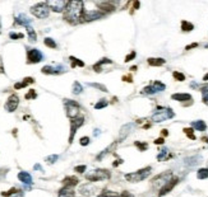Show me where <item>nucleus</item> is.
<instances>
[{
	"instance_id": "obj_1",
	"label": "nucleus",
	"mask_w": 208,
	"mask_h": 197,
	"mask_svg": "<svg viewBox=\"0 0 208 197\" xmlns=\"http://www.w3.org/2000/svg\"><path fill=\"white\" fill-rule=\"evenodd\" d=\"M84 11H83V3L79 0H74V1H69L64 10V19L68 20L69 23H75L82 22Z\"/></svg>"
},
{
	"instance_id": "obj_2",
	"label": "nucleus",
	"mask_w": 208,
	"mask_h": 197,
	"mask_svg": "<svg viewBox=\"0 0 208 197\" xmlns=\"http://www.w3.org/2000/svg\"><path fill=\"white\" fill-rule=\"evenodd\" d=\"M151 170L152 168L151 167H145L143 169H139L137 170L134 173H129V174H125V179L129 182H132V183H137V182L139 181H143L148 177V175L151 174Z\"/></svg>"
},
{
	"instance_id": "obj_3",
	"label": "nucleus",
	"mask_w": 208,
	"mask_h": 197,
	"mask_svg": "<svg viewBox=\"0 0 208 197\" xmlns=\"http://www.w3.org/2000/svg\"><path fill=\"white\" fill-rule=\"evenodd\" d=\"M111 177V173L107 169H96L92 170L88 174H86V178L90 182H99V181H103V179H107Z\"/></svg>"
},
{
	"instance_id": "obj_4",
	"label": "nucleus",
	"mask_w": 208,
	"mask_h": 197,
	"mask_svg": "<svg viewBox=\"0 0 208 197\" xmlns=\"http://www.w3.org/2000/svg\"><path fill=\"white\" fill-rule=\"evenodd\" d=\"M174 116H175V113L172 112L170 108H160L158 111H156V112L152 114L151 120H152L153 122H162L169 118H172Z\"/></svg>"
},
{
	"instance_id": "obj_5",
	"label": "nucleus",
	"mask_w": 208,
	"mask_h": 197,
	"mask_svg": "<svg viewBox=\"0 0 208 197\" xmlns=\"http://www.w3.org/2000/svg\"><path fill=\"white\" fill-rule=\"evenodd\" d=\"M31 13L33 14L35 17H37V18L44 19V18H47V17H49L50 9H49L46 3H38V4L33 5V7L31 8Z\"/></svg>"
},
{
	"instance_id": "obj_6",
	"label": "nucleus",
	"mask_w": 208,
	"mask_h": 197,
	"mask_svg": "<svg viewBox=\"0 0 208 197\" xmlns=\"http://www.w3.org/2000/svg\"><path fill=\"white\" fill-rule=\"evenodd\" d=\"M64 104H65V110H67V116L70 120L77 118L79 113V104L74 101H70V99H64Z\"/></svg>"
},
{
	"instance_id": "obj_7",
	"label": "nucleus",
	"mask_w": 208,
	"mask_h": 197,
	"mask_svg": "<svg viewBox=\"0 0 208 197\" xmlns=\"http://www.w3.org/2000/svg\"><path fill=\"white\" fill-rule=\"evenodd\" d=\"M172 179V173L169 170V172H165V173H161V174L156 175L153 179H152V184L154 187H158V186H165L169 181Z\"/></svg>"
},
{
	"instance_id": "obj_8",
	"label": "nucleus",
	"mask_w": 208,
	"mask_h": 197,
	"mask_svg": "<svg viewBox=\"0 0 208 197\" xmlns=\"http://www.w3.org/2000/svg\"><path fill=\"white\" fill-rule=\"evenodd\" d=\"M46 4L50 10L55 11V13H61V11L65 10L68 3L64 1V0H50V1H46Z\"/></svg>"
},
{
	"instance_id": "obj_9",
	"label": "nucleus",
	"mask_w": 208,
	"mask_h": 197,
	"mask_svg": "<svg viewBox=\"0 0 208 197\" xmlns=\"http://www.w3.org/2000/svg\"><path fill=\"white\" fill-rule=\"evenodd\" d=\"M166 85L162 84L161 81H153L151 85H148V87H145L143 90H142V94H156L158 92H161V90H165Z\"/></svg>"
},
{
	"instance_id": "obj_10",
	"label": "nucleus",
	"mask_w": 208,
	"mask_h": 197,
	"mask_svg": "<svg viewBox=\"0 0 208 197\" xmlns=\"http://www.w3.org/2000/svg\"><path fill=\"white\" fill-rule=\"evenodd\" d=\"M44 55L40 50L37 48H32V50H28L27 51V61L29 64H37L42 60Z\"/></svg>"
},
{
	"instance_id": "obj_11",
	"label": "nucleus",
	"mask_w": 208,
	"mask_h": 197,
	"mask_svg": "<svg viewBox=\"0 0 208 197\" xmlns=\"http://www.w3.org/2000/svg\"><path fill=\"white\" fill-rule=\"evenodd\" d=\"M83 122H84V117H83V116H79V117H77V118L72 120V122H70V136H69V143H72V141H73L74 135H75L77 130H78V128L83 125Z\"/></svg>"
},
{
	"instance_id": "obj_12",
	"label": "nucleus",
	"mask_w": 208,
	"mask_h": 197,
	"mask_svg": "<svg viewBox=\"0 0 208 197\" xmlns=\"http://www.w3.org/2000/svg\"><path fill=\"white\" fill-rule=\"evenodd\" d=\"M18 104H19L18 95H17V94H12V95H9V98H8L4 108L7 110V112H14V111L17 110V107H18Z\"/></svg>"
},
{
	"instance_id": "obj_13",
	"label": "nucleus",
	"mask_w": 208,
	"mask_h": 197,
	"mask_svg": "<svg viewBox=\"0 0 208 197\" xmlns=\"http://www.w3.org/2000/svg\"><path fill=\"white\" fill-rule=\"evenodd\" d=\"M177 182H179V178H177V177H174V178L171 179V181H169L167 183L165 184V186L161 187V190H160L158 196H160V197H162V196H165L166 193H169V192H170V191L172 190V188H174L175 186H176V183H177Z\"/></svg>"
},
{
	"instance_id": "obj_14",
	"label": "nucleus",
	"mask_w": 208,
	"mask_h": 197,
	"mask_svg": "<svg viewBox=\"0 0 208 197\" xmlns=\"http://www.w3.org/2000/svg\"><path fill=\"white\" fill-rule=\"evenodd\" d=\"M103 17V13H101L100 10H90L88 13H84L83 15V20L86 22H92V20H96V19H100Z\"/></svg>"
},
{
	"instance_id": "obj_15",
	"label": "nucleus",
	"mask_w": 208,
	"mask_h": 197,
	"mask_svg": "<svg viewBox=\"0 0 208 197\" xmlns=\"http://www.w3.org/2000/svg\"><path fill=\"white\" fill-rule=\"evenodd\" d=\"M64 66L59 65V66H44L42 69H41V71L44 73V74H61V73H64Z\"/></svg>"
},
{
	"instance_id": "obj_16",
	"label": "nucleus",
	"mask_w": 208,
	"mask_h": 197,
	"mask_svg": "<svg viewBox=\"0 0 208 197\" xmlns=\"http://www.w3.org/2000/svg\"><path fill=\"white\" fill-rule=\"evenodd\" d=\"M133 125L132 123H128V125H124L123 127L120 128V132H119V141H123L125 137L129 135V132L132 131Z\"/></svg>"
},
{
	"instance_id": "obj_17",
	"label": "nucleus",
	"mask_w": 208,
	"mask_h": 197,
	"mask_svg": "<svg viewBox=\"0 0 208 197\" xmlns=\"http://www.w3.org/2000/svg\"><path fill=\"white\" fill-rule=\"evenodd\" d=\"M32 20L28 18L26 14H19L18 17H16V24L18 26H26V27H28L29 24H31Z\"/></svg>"
},
{
	"instance_id": "obj_18",
	"label": "nucleus",
	"mask_w": 208,
	"mask_h": 197,
	"mask_svg": "<svg viewBox=\"0 0 208 197\" xmlns=\"http://www.w3.org/2000/svg\"><path fill=\"white\" fill-rule=\"evenodd\" d=\"M79 183V179L77 178V177H74V175H69V177H65L63 179V184L65 187H74V186H77V184Z\"/></svg>"
},
{
	"instance_id": "obj_19",
	"label": "nucleus",
	"mask_w": 208,
	"mask_h": 197,
	"mask_svg": "<svg viewBox=\"0 0 208 197\" xmlns=\"http://www.w3.org/2000/svg\"><path fill=\"white\" fill-rule=\"evenodd\" d=\"M172 99L175 101H179V102H186V101H192V95L188 93H175L171 95Z\"/></svg>"
},
{
	"instance_id": "obj_20",
	"label": "nucleus",
	"mask_w": 208,
	"mask_h": 197,
	"mask_svg": "<svg viewBox=\"0 0 208 197\" xmlns=\"http://www.w3.org/2000/svg\"><path fill=\"white\" fill-rule=\"evenodd\" d=\"M18 179L22 183H24V184H32V177H31V174L27 172H20L18 173Z\"/></svg>"
},
{
	"instance_id": "obj_21",
	"label": "nucleus",
	"mask_w": 208,
	"mask_h": 197,
	"mask_svg": "<svg viewBox=\"0 0 208 197\" xmlns=\"http://www.w3.org/2000/svg\"><path fill=\"white\" fill-rule=\"evenodd\" d=\"M147 61H148V65L151 66H162L166 63L165 58H160V57H150Z\"/></svg>"
},
{
	"instance_id": "obj_22",
	"label": "nucleus",
	"mask_w": 208,
	"mask_h": 197,
	"mask_svg": "<svg viewBox=\"0 0 208 197\" xmlns=\"http://www.w3.org/2000/svg\"><path fill=\"white\" fill-rule=\"evenodd\" d=\"M35 83V80H33V78H24L23 79V81L22 83H16L14 84V88L16 89H22V88H24V87H27L28 84H33Z\"/></svg>"
},
{
	"instance_id": "obj_23",
	"label": "nucleus",
	"mask_w": 208,
	"mask_h": 197,
	"mask_svg": "<svg viewBox=\"0 0 208 197\" xmlns=\"http://www.w3.org/2000/svg\"><path fill=\"white\" fill-rule=\"evenodd\" d=\"M103 64H112V61L110 60V58H102L101 61H99L97 64H94V65H93V70H94L96 73H101V71H102L101 66H102Z\"/></svg>"
},
{
	"instance_id": "obj_24",
	"label": "nucleus",
	"mask_w": 208,
	"mask_h": 197,
	"mask_svg": "<svg viewBox=\"0 0 208 197\" xmlns=\"http://www.w3.org/2000/svg\"><path fill=\"white\" fill-rule=\"evenodd\" d=\"M192 126H193V128H195V130H198V131L207 130V125L204 121H194V122H192Z\"/></svg>"
},
{
	"instance_id": "obj_25",
	"label": "nucleus",
	"mask_w": 208,
	"mask_h": 197,
	"mask_svg": "<svg viewBox=\"0 0 208 197\" xmlns=\"http://www.w3.org/2000/svg\"><path fill=\"white\" fill-rule=\"evenodd\" d=\"M74 193L75 192H74L73 190L65 187V188H63V190L59 191V197H74Z\"/></svg>"
},
{
	"instance_id": "obj_26",
	"label": "nucleus",
	"mask_w": 208,
	"mask_h": 197,
	"mask_svg": "<svg viewBox=\"0 0 208 197\" xmlns=\"http://www.w3.org/2000/svg\"><path fill=\"white\" fill-rule=\"evenodd\" d=\"M94 190H96V188L92 186L91 183H88V184H84V186L81 187V193H83V195H91V193L94 192Z\"/></svg>"
},
{
	"instance_id": "obj_27",
	"label": "nucleus",
	"mask_w": 208,
	"mask_h": 197,
	"mask_svg": "<svg viewBox=\"0 0 208 197\" xmlns=\"http://www.w3.org/2000/svg\"><path fill=\"white\" fill-rule=\"evenodd\" d=\"M171 155H170V153H169V150L166 148H163L161 151H160V154L157 155V160H160V161H162V160H167L169 158H170Z\"/></svg>"
},
{
	"instance_id": "obj_28",
	"label": "nucleus",
	"mask_w": 208,
	"mask_h": 197,
	"mask_svg": "<svg viewBox=\"0 0 208 197\" xmlns=\"http://www.w3.org/2000/svg\"><path fill=\"white\" fill-rule=\"evenodd\" d=\"M27 28V33H28V40H29V42H36V40H37V34H36V32H35V29L32 28V27H26Z\"/></svg>"
},
{
	"instance_id": "obj_29",
	"label": "nucleus",
	"mask_w": 208,
	"mask_h": 197,
	"mask_svg": "<svg viewBox=\"0 0 208 197\" xmlns=\"http://www.w3.org/2000/svg\"><path fill=\"white\" fill-rule=\"evenodd\" d=\"M193 28H194V26H193L192 23H189L188 20H183V22H181V31L190 32V31H193Z\"/></svg>"
},
{
	"instance_id": "obj_30",
	"label": "nucleus",
	"mask_w": 208,
	"mask_h": 197,
	"mask_svg": "<svg viewBox=\"0 0 208 197\" xmlns=\"http://www.w3.org/2000/svg\"><path fill=\"white\" fill-rule=\"evenodd\" d=\"M197 177H198L199 179H206V178H208V168L199 169L198 173H197Z\"/></svg>"
},
{
	"instance_id": "obj_31",
	"label": "nucleus",
	"mask_w": 208,
	"mask_h": 197,
	"mask_svg": "<svg viewBox=\"0 0 208 197\" xmlns=\"http://www.w3.org/2000/svg\"><path fill=\"white\" fill-rule=\"evenodd\" d=\"M99 7H100V9H102L105 11H114L115 10V8L112 7L111 4H109V3H102V4H100Z\"/></svg>"
},
{
	"instance_id": "obj_32",
	"label": "nucleus",
	"mask_w": 208,
	"mask_h": 197,
	"mask_svg": "<svg viewBox=\"0 0 208 197\" xmlns=\"http://www.w3.org/2000/svg\"><path fill=\"white\" fill-rule=\"evenodd\" d=\"M69 58L73 61V63H72V67H75V66H81V67H83V66H84V63H83L82 60H79V58H75L74 56H70Z\"/></svg>"
},
{
	"instance_id": "obj_33",
	"label": "nucleus",
	"mask_w": 208,
	"mask_h": 197,
	"mask_svg": "<svg viewBox=\"0 0 208 197\" xmlns=\"http://www.w3.org/2000/svg\"><path fill=\"white\" fill-rule=\"evenodd\" d=\"M44 43H45L47 47H50V48H56V46H58L52 38H45V40H44Z\"/></svg>"
},
{
	"instance_id": "obj_34",
	"label": "nucleus",
	"mask_w": 208,
	"mask_h": 197,
	"mask_svg": "<svg viewBox=\"0 0 208 197\" xmlns=\"http://www.w3.org/2000/svg\"><path fill=\"white\" fill-rule=\"evenodd\" d=\"M82 90H83L82 85L79 84L78 81H74V84H73V93L74 94H81Z\"/></svg>"
},
{
	"instance_id": "obj_35",
	"label": "nucleus",
	"mask_w": 208,
	"mask_h": 197,
	"mask_svg": "<svg viewBox=\"0 0 208 197\" xmlns=\"http://www.w3.org/2000/svg\"><path fill=\"white\" fill-rule=\"evenodd\" d=\"M172 76H174V78L176 79L177 81H184V80H185V75H184L183 73L174 71V73H172Z\"/></svg>"
},
{
	"instance_id": "obj_36",
	"label": "nucleus",
	"mask_w": 208,
	"mask_h": 197,
	"mask_svg": "<svg viewBox=\"0 0 208 197\" xmlns=\"http://www.w3.org/2000/svg\"><path fill=\"white\" fill-rule=\"evenodd\" d=\"M107 104H109V102L106 101V99H101L99 103L94 104V108H96V110H101V108H105Z\"/></svg>"
},
{
	"instance_id": "obj_37",
	"label": "nucleus",
	"mask_w": 208,
	"mask_h": 197,
	"mask_svg": "<svg viewBox=\"0 0 208 197\" xmlns=\"http://www.w3.org/2000/svg\"><path fill=\"white\" fill-rule=\"evenodd\" d=\"M97 197H119V193L112 192V191H106V192H103L102 195H100Z\"/></svg>"
},
{
	"instance_id": "obj_38",
	"label": "nucleus",
	"mask_w": 208,
	"mask_h": 197,
	"mask_svg": "<svg viewBox=\"0 0 208 197\" xmlns=\"http://www.w3.org/2000/svg\"><path fill=\"white\" fill-rule=\"evenodd\" d=\"M135 146L139 149L141 151H144V150H147V148H148V145H147V143H139V141H135Z\"/></svg>"
},
{
	"instance_id": "obj_39",
	"label": "nucleus",
	"mask_w": 208,
	"mask_h": 197,
	"mask_svg": "<svg viewBox=\"0 0 208 197\" xmlns=\"http://www.w3.org/2000/svg\"><path fill=\"white\" fill-rule=\"evenodd\" d=\"M58 158H59V157H58L56 154H52V155H49V157H46V158H45V160H46L49 164H54L55 161L58 160Z\"/></svg>"
},
{
	"instance_id": "obj_40",
	"label": "nucleus",
	"mask_w": 208,
	"mask_h": 197,
	"mask_svg": "<svg viewBox=\"0 0 208 197\" xmlns=\"http://www.w3.org/2000/svg\"><path fill=\"white\" fill-rule=\"evenodd\" d=\"M36 97H37V93H36V90H33V89L28 90V93L26 94V99H35Z\"/></svg>"
},
{
	"instance_id": "obj_41",
	"label": "nucleus",
	"mask_w": 208,
	"mask_h": 197,
	"mask_svg": "<svg viewBox=\"0 0 208 197\" xmlns=\"http://www.w3.org/2000/svg\"><path fill=\"white\" fill-rule=\"evenodd\" d=\"M184 132L186 134V136L189 137V139H192V140H195V135L193 134V128H184Z\"/></svg>"
},
{
	"instance_id": "obj_42",
	"label": "nucleus",
	"mask_w": 208,
	"mask_h": 197,
	"mask_svg": "<svg viewBox=\"0 0 208 197\" xmlns=\"http://www.w3.org/2000/svg\"><path fill=\"white\" fill-rule=\"evenodd\" d=\"M90 87H93V88H97V89H101L102 92H107V89H106L105 85H101V84H97V83H91Z\"/></svg>"
},
{
	"instance_id": "obj_43",
	"label": "nucleus",
	"mask_w": 208,
	"mask_h": 197,
	"mask_svg": "<svg viewBox=\"0 0 208 197\" xmlns=\"http://www.w3.org/2000/svg\"><path fill=\"white\" fill-rule=\"evenodd\" d=\"M79 143H81V145H82V146L88 145V144H90V137H88V136H83V137H81Z\"/></svg>"
},
{
	"instance_id": "obj_44",
	"label": "nucleus",
	"mask_w": 208,
	"mask_h": 197,
	"mask_svg": "<svg viewBox=\"0 0 208 197\" xmlns=\"http://www.w3.org/2000/svg\"><path fill=\"white\" fill-rule=\"evenodd\" d=\"M9 37L12 40H19V38H23L24 36H23L22 33H13V32H12V33H9Z\"/></svg>"
},
{
	"instance_id": "obj_45",
	"label": "nucleus",
	"mask_w": 208,
	"mask_h": 197,
	"mask_svg": "<svg viewBox=\"0 0 208 197\" xmlns=\"http://www.w3.org/2000/svg\"><path fill=\"white\" fill-rule=\"evenodd\" d=\"M86 169H87V167L86 165H77L75 168H74V170H75L77 173H84Z\"/></svg>"
},
{
	"instance_id": "obj_46",
	"label": "nucleus",
	"mask_w": 208,
	"mask_h": 197,
	"mask_svg": "<svg viewBox=\"0 0 208 197\" xmlns=\"http://www.w3.org/2000/svg\"><path fill=\"white\" fill-rule=\"evenodd\" d=\"M16 192H17V188H12V190L8 191V192H1V195L4 197H10L13 193H16Z\"/></svg>"
},
{
	"instance_id": "obj_47",
	"label": "nucleus",
	"mask_w": 208,
	"mask_h": 197,
	"mask_svg": "<svg viewBox=\"0 0 208 197\" xmlns=\"http://www.w3.org/2000/svg\"><path fill=\"white\" fill-rule=\"evenodd\" d=\"M134 57H135V52L133 51L132 54H130V55H128V56L125 57V61H126V63H129V61H130V60H133Z\"/></svg>"
},
{
	"instance_id": "obj_48",
	"label": "nucleus",
	"mask_w": 208,
	"mask_h": 197,
	"mask_svg": "<svg viewBox=\"0 0 208 197\" xmlns=\"http://www.w3.org/2000/svg\"><path fill=\"white\" fill-rule=\"evenodd\" d=\"M119 197H134V196H133L132 193H129L128 191H124L123 193H120V195H119Z\"/></svg>"
},
{
	"instance_id": "obj_49",
	"label": "nucleus",
	"mask_w": 208,
	"mask_h": 197,
	"mask_svg": "<svg viewBox=\"0 0 208 197\" xmlns=\"http://www.w3.org/2000/svg\"><path fill=\"white\" fill-rule=\"evenodd\" d=\"M163 143H165L163 137H158V139H156V140H154V144H156V145H162Z\"/></svg>"
},
{
	"instance_id": "obj_50",
	"label": "nucleus",
	"mask_w": 208,
	"mask_h": 197,
	"mask_svg": "<svg viewBox=\"0 0 208 197\" xmlns=\"http://www.w3.org/2000/svg\"><path fill=\"white\" fill-rule=\"evenodd\" d=\"M201 90H202V93H203V97H204V95H207V97H208V84H207V85H204V87L202 88Z\"/></svg>"
},
{
	"instance_id": "obj_51",
	"label": "nucleus",
	"mask_w": 208,
	"mask_h": 197,
	"mask_svg": "<svg viewBox=\"0 0 208 197\" xmlns=\"http://www.w3.org/2000/svg\"><path fill=\"white\" fill-rule=\"evenodd\" d=\"M197 46H198V43H192V45H188V46H186L185 48H186V50H190V48H194V47H197Z\"/></svg>"
},
{
	"instance_id": "obj_52",
	"label": "nucleus",
	"mask_w": 208,
	"mask_h": 197,
	"mask_svg": "<svg viewBox=\"0 0 208 197\" xmlns=\"http://www.w3.org/2000/svg\"><path fill=\"white\" fill-rule=\"evenodd\" d=\"M123 80L128 81V83H132V76H123Z\"/></svg>"
},
{
	"instance_id": "obj_53",
	"label": "nucleus",
	"mask_w": 208,
	"mask_h": 197,
	"mask_svg": "<svg viewBox=\"0 0 208 197\" xmlns=\"http://www.w3.org/2000/svg\"><path fill=\"white\" fill-rule=\"evenodd\" d=\"M121 163H123V160H121V159H120V160H115V161H114V164H112V165H114V167H118L119 164H121Z\"/></svg>"
},
{
	"instance_id": "obj_54",
	"label": "nucleus",
	"mask_w": 208,
	"mask_h": 197,
	"mask_svg": "<svg viewBox=\"0 0 208 197\" xmlns=\"http://www.w3.org/2000/svg\"><path fill=\"white\" fill-rule=\"evenodd\" d=\"M0 73H1V74H4V67H3V64H1V61H0Z\"/></svg>"
},
{
	"instance_id": "obj_55",
	"label": "nucleus",
	"mask_w": 208,
	"mask_h": 197,
	"mask_svg": "<svg viewBox=\"0 0 208 197\" xmlns=\"http://www.w3.org/2000/svg\"><path fill=\"white\" fill-rule=\"evenodd\" d=\"M162 136H167V134H169V131L167 130H162Z\"/></svg>"
},
{
	"instance_id": "obj_56",
	"label": "nucleus",
	"mask_w": 208,
	"mask_h": 197,
	"mask_svg": "<svg viewBox=\"0 0 208 197\" xmlns=\"http://www.w3.org/2000/svg\"><path fill=\"white\" fill-rule=\"evenodd\" d=\"M203 102H204L206 104H208V97H207V95H204V97H203Z\"/></svg>"
},
{
	"instance_id": "obj_57",
	"label": "nucleus",
	"mask_w": 208,
	"mask_h": 197,
	"mask_svg": "<svg viewBox=\"0 0 208 197\" xmlns=\"http://www.w3.org/2000/svg\"><path fill=\"white\" fill-rule=\"evenodd\" d=\"M139 7H141V4H139V1H135V3H134V8L137 9V8H139Z\"/></svg>"
},
{
	"instance_id": "obj_58",
	"label": "nucleus",
	"mask_w": 208,
	"mask_h": 197,
	"mask_svg": "<svg viewBox=\"0 0 208 197\" xmlns=\"http://www.w3.org/2000/svg\"><path fill=\"white\" fill-rule=\"evenodd\" d=\"M33 168H35V169H38V170H41V169H42V168H41V165H38V164H36V165H35Z\"/></svg>"
},
{
	"instance_id": "obj_59",
	"label": "nucleus",
	"mask_w": 208,
	"mask_h": 197,
	"mask_svg": "<svg viewBox=\"0 0 208 197\" xmlns=\"http://www.w3.org/2000/svg\"><path fill=\"white\" fill-rule=\"evenodd\" d=\"M202 141H204V143H208V137H202Z\"/></svg>"
},
{
	"instance_id": "obj_60",
	"label": "nucleus",
	"mask_w": 208,
	"mask_h": 197,
	"mask_svg": "<svg viewBox=\"0 0 208 197\" xmlns=\"http://www.w3.org/2000/svg\"><path fill=\"white\" fill-rule=\"evenodd\" d=\"M203 80H204V81H207V80H208V74H206V75L203 76Z\"/></svg>"
},
{
	"instance_id": "obj_61",
	"label": "nucleus",
	"mask_w": 208,
	"mask_h": 197,
	"mask_svg": "<svg viewBox=\"0 0 208 197\" xmlns=\"http://www.w3.org/2000/svg\"><path fill=\"white\" fill-rule=\"evenodd\" d=\"M99 134H100V130H94V136H97Z\"/></svg>"
},
{
	"instance_id": "obj_62",
	"label": "nucleus",
	"mask_w": 208,
	"mask_h": 197,
	"mask_svg": "<svg viewBox=\"0 0 208 197\" xmlns=\"http://www.w3.org/2000/svg\"><path fill=\"white\" fill-rule=\"evenodd\" d=\"M206 47H208V45H206Z\"/></svg>"
}]
</instances>
